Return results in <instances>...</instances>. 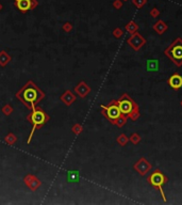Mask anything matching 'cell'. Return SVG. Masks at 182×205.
Masks as SVG:
<instances>
[{"instance_id":"6da1fadb","label":"cell","mask_w":182,"mask_h":205,"mask_svg":"<svg viewBox=\"0 0 182 205\" xmlns=\"http://www.w3.org/2000/svg\"><path fill=\"white\" fill-rule=\"evenodd\" d=\"M16 97L19 99L27 108L35 109L37 104L45 97V93L40 90L32 80H29L23 88L16 93Z\"/></svg>"},{"instance_id":"7a4b0ae2","label":"cell","mask_w":182,"mask_h":205,"mask_svg":"<svg viewBox=\"0 0 182 205\" xmlns=\"http://www.w3.org/2000/svg\"><path fill=\"white\" fill-rule=\"evenodd\" d=\"M27 121L30 122L32 124L31 134H30L29 138H28V141H27L28 143H30L32 137H33L34 131H35L37 128H40V127L44 126V125L49 121V115H48L43 109H40V107H36V108L33 109L32 112L27 117Z\"/></svg>"},{"instance_id":"3957f363","label":"cell","mask_w":182,"mask_h":205,"mask_svg":"<svg viewBox=\"0 0 182 205\" xmlns=\"http://www.w3.org/2000/svg\"><path fill=\"white\" fill-rule=\"evenodd\" d=\"M164 55L176 66H182V38H177L164 50Z\"/></svg>"},{"instance_id":"277c9868","label":"cell","mask_w":182,"mask_h":205,"mask_svg":"<svg viewBox=\"0 0 182 205\" xmlns=\"http://www.w3.org/2000/svg\"><path fill=\"white\" fill-rule=\"evenodd\" d=\"M167 182H168V177L159 169L151 172V173L149 174L148 177H147V183H148L149 185H151L152 187L157 188V189L159 190L160 193H161L162 199H163L164 202H166L167 199L164 193V190H163V185L167 184Z\"/></svg>"},{"instance_id":"5b68a950","label":"cell","mask_w":182,"mask_h":205,"mask_svg":"<svg viewBox=\"0 0 182 205\" xmlns=\"http://www.w3.org/2000/svg\"><path fill=\"white\" fill-rule=\"evenodd\" d=\"M117 104H118L120 112L123 114L127 115V117L129 114H131L132 112H134V111H139V105L127 93H124L120 96V98L117 99Z\"/></svg>"},{"instance_id":"8992f818","label":"cell","mask_w":182,"mask_h":205,"mask_svg":"<svg viewBox=\"0 0 182 205\" xmlns=\"http://www.w3.org/2000/svg\"><path fill=\"white\" fill-rule=\"evenodd\" d=\"M100 109H101V113H102L112 124H115L116 120L123 114V113L120 112V110H119L117 101H110L107 106L106 105H101Z\"/></svg>"},{"instance_id":"52a82bcc","label":"cell","mask_w":182,"mask_h":205,"mask_svg":"<svg viewBox=\"0 0 182 205\" xmlns=\"http://www.w3.org/2000/svg\"><path fill=\"white\" fill-rule=\"evenodd\" d=\"M127 43H128V45L130 46L133 50L139 51V50L146 44V38L142 35L141 33L135 32V33L131 34L130 38L127 40Z\"/></svg>"},{"instance_id":"ba28073f","label":"cell","mask_w":182,"mask_h":205,"mask_svg":"<svg viewBox=\"0 0 182 205\" xmlns=\"http://www.w3.org/2000/svg\"><path fill=\"white\" fill-rule=\"evenodd\" d=\"M133 169L142 176H145L146 174H148L149 172L152 169L151 164L146 159L145 157H141L134 165H133Z\"/></svg>"},{"instance_id":"9c48e42d","label":"cell","mask_w":182,"mask_h":205,"mask_svg":"<svg viewBox=\"0 0 182 205\" xmlns=\"http://www.w3.org/2000/svg\"><path fill=\"white\" fill-rule=\"evenodd\" d=\"M14 1H15V7L17 8V10H19L23 13L28 12L36 5L35 0H14Z\"/></svg>"},{"instance_id":"30bf717a","label":"cell","mask_w":182,"mask_h":205,"mask_svg":"<svg viewBox=\"0 0 182 205\" xmlns=\"http://www.w3.org/2000/svg\"><path fill=\"white\" fill-rule=\"evenodd\" d=\"M167 84L174 90H179L182 88V76L178 73H175L167 79Z\"/></svg>"},{"instance_id":"8fae6325","label":"cell","mask_w":182,"mask_h":205,"mask_svg":"<svg viewBox=\"0 0 182 205\" xmlns=\"http://www.w3.org/2000/svg\"><path fill=\"white\" fill-rule=\"evenodd\" d=\"M159 68H160L159 60H157V59H150V60L146 61V70H147V72H150V73L159 72Z\"/></svg>"},{"instance_id":"7c38bea8","label":"cell","mask_w":182,"mask_h":205,"mask_svg":"<svg viewBox=\"0 0 182 205\" xmlns=\"http://www.w3.org/2000/svg\"><path fill=\"white\" fill-rule=\"evenodd\" d=\"M75 90H76V92L78 93L79 95H80L81 97H85L86 95L90 93V91H91V89H90V87L88 86V84H85V82H80V84H78V86L75 88Z\"/></svg>"},{"instance_id":"4fadbf2b","label":"cell","mask_w":182,"mask_h":205,"mask_svg":"<svg viewBox=\"0 0 182 205\" xmlns=\"http://www.w3.org/2000/svg\"><path fill=\"white\" fill-rule=\"evenodd\" d=\"M152 29L155 30V32H157L158 34H163L165 31H167L168 29V26L163 21V20H158L157 23L152 26Z\"/></svg>"},{"instance_id":"5bb4252c","label":"cell","mask_w":182,"mask_h":205,"mask_svg":"<svg viewBox=\"0 0 182 205\" xmlns=\"http://www.w3.org/2000/svg\"><path fill=\"white\" fill-rule=\"evenodd\" d=\"M66 180L68 183H78L80 180V173L77 170L66 172Z\"/></svg>"},{"instance_id":"9a60e30c","label":"cell","mask_w":182,"mask_h":205,"mask_svg":"<svg viewBox=\"0 0 182 205\" xmlns=\"http://www.w3.org/2000/svg\"><path fill=\"white\" fill-rule=\"evenodd\" d=\"M126 30L129 32L130 34H133L135 33V32H137V30H139V26H137V24H135L134 21H130V23H128L126 25Z\"/></svg>"},{"instance_id":"2e32d148","label":"cell","mask_w":182,"mask_h":205,"mask_svg":"<svg viewBox=\"0 0 182 205\" xmlns=\"http://www.w3.org/2000/svg\"><path fill=\"white\" fill-rule=\"evenodd\" d=\"M127 121H128V117L125 115V114H121L120 117L116 120V122H115L114 125H116V126H118V127H123L124 125H126Z\"/></svg>"},{"instance_id":"e0dca14e","label":"cell","mask_w":182,"mask_h":205,"mask_svg":"<svg viewBox=\"0 0 182 205\" xmlns=\"http://www.w3.org/2000/svg\"><path fill=\"white\" fill-rule=\"evenodd\" d=\"M128 142H129V138L127 137L125 134H121V135H119L118 138H117V143H118L119 145H121V147H125Z\"/></svg>"},{"instance_id":"ac0fdd59","label":"cell","mask_w":182,"mask_h":205,"mask_svg":"<svg viewBox=\"0 0 182 205\" xmlns=\"http://www.w3.org/2000/svg\"><path fill=\"white\" fill-rule=\"evenodd\" d=\"M10 57L8 56L7 54H5V51H1L0 52V65H2V66H5V64L8 63L10 61Z\"/></svg>"},{"instance_id":"d6986e66","label":"cell","mask_w":182,"mask_h":205,"mask_svg":"<svg viewBox=\"0 0 182 205\" xmlns=\"http://www.w3.org/2000/svg\"><path fill=\"white\" fill-rule=\"evenodd\" d=\"M141 140H142L141 136H139L137 133L132 134V135H131V137L129 138V141H131V143H132V144H134V145L139 144V142H141Z\"/></svg>"},{"instance_id":"ffe728a7","label":"cell","mask_w":182,"mask_h":205,"mask_svg":"<svg viewBox=\"0 0 182 205\" xmlns=\"http://www.w3.org/2000/svg\"><path fill=\"white\" fill-rule=\"evenodd\" d=\"M146 2H147V0H132V3L137 8V9H142V8L146 5Z\"/></svg>"},{"instance_id":"44dd1931","label":"cell","mask_w":182,"mask_h":205,"mask_svg":"<svg viewBox=\"0 0 182 205\" xmlns=\"http://www.w3.org/2000/svg\"><path fill=\"white\" fill-rule=\"evenodd\" d=\"M149 14H150V16H151V17H153V18H157L158 16L160 15V11H159V10L157 9V8H153V9H152V10H151V11H150V13H149Z\"/></svg>"},{"instance_id":"7402d4cb","label":"cell","mask_w":182,"mask_h":205,"mask_svg":"<svg viewBox=\"0 0 182 205\" xmlns=\"http://www.w3.org/2000/svg\"><path fill=\"white\" fill-rule=\"evenodd\" d=\"M113 34H114V36L116 38H119L121 35H123V30H121L120 28H116V29L113 31Z\"/></svg>"},{"instance_id":"603a6c76","label":"cell","mask_w":182,"mask_h":205,"mask_svg":"<svg viewBox=\"0 0 182 205\" xmlns=\"http://www.w3.org/2000/svg\"><path fill=\"white\" fill-rule=\"evenodd\" d=\"M121 5H123V2H121L120 0H116L114 2V7L116 8V9H120Z\"/></svg>"},{"instance_id":"cb8c5ba5","label":"cell","mask_w":182,"mask_h":205,"mask_svg":"<svg viewBox=\"0 0 182 205\" xmlns=\"http://www.w3.org/2000/svg\"><path fill=\"white\" fill-rule=\"evenodd\" d=\"M180 105H181V107H182V101H181V103H180Z\"/></svg>"},{"instance_id":"d4e9b609","label":"cell","mask_w":182,"mask_h":205,"mask_svg":"<svg viewBox=\"0 0 182 205\" xmlns=\"http://www.w3.org/2000/svg\"><path fill=\"white\" fill-rule=\"evenodd\" d=\"M124 1H127V0H124Z\"/></svg>"}]
</instances>
